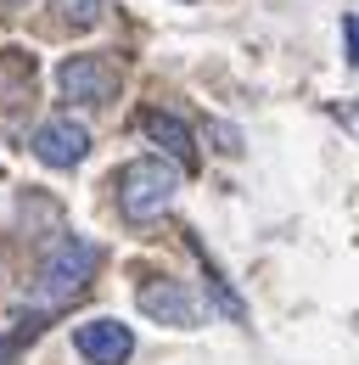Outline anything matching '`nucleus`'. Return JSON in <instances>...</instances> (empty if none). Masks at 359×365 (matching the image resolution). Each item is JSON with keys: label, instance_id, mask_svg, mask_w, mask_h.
<instances>
[{"label": "nucleus", "instance_id": "nucleus-1", "mask_svg": "<svg viewBox=\"0 0 359 365\" xmlns=\"http://www.w3.org/2000/svg\"><path fill=\"white\" fill-rule=\"evenodd\" d=\"M180 191V163L175 158H130L124 169H118V214L130 220V225H152V220H163L169 214V202H175Z\"/></svg>", "mask_w": 359, "mask_h": 365}, {"label": "nucleus", "instance_id": "nucleus-2", "mask_svg": "<svg viewBox=\"0 0 359 365\" xmlns=\"http://www.w3.org/2000/svg\"><path fill=\"white\" fill-rule=\"evenodd\" d=\"M95 264H101V247L90 242V236H56L51 247H45L40 259V304H68L73 292H85L90 275H95Z\"/></svg>", "mask_w": 359, "mask_h": 365}, {"label": "nucleus", "instance_id": "nucleus-3", "mask_svg": "<svg viewBox=\"0 0 359 365\" xmlns=\"http://www.w3.org/2000/svg\"><path fill=\"white\" fill-rule=\"evenodd\" d=\"M56 91L68 101H79V107H101V101L118 96V68L107 56H68L56 68Z\"/></svg>", "mask_w": 359, "mask_h": 365}, {"label": "nucleus", "instance_id": "nucleus-4", "mask_svg": "<svg viewBox=\"0 0 359 365\" xmlns=\"http://www.w3.org/2000/svg\"><path fill=\"white\" fill-rule=\"evenodd\" d=\"M34 158L51 163V169H73V163H85L90 158V130L79 118H68V113H56V118H45L40 130H34Z\"/></svg>", "mask_w": 359, "mask_h": 365}, {"label": "nucleus", "instance_id": "nucleus-5", "mask_svg": "<svg viewBox=\"0 0 359 365\" xmlns=\"http://www.w3.org/2000/svg\"><path fill=\"white\" fill-rule=\"evenodd\" d=\"M135 304H140V315H152L157 326H175V331H191V326H202V309H197V298H191L180 281H140Z\"/></svg>", "mask_w": 359, "mask_h": 365}, {"label": "nucleus", "instance_id": "nucleus-6", "mask_svg": "<svg viewBox=\"0 0 359 365\" xmlns=\"http://www.w3.org/2000/svg\"><path fill=\"white\" fill-rule=\"evenodd\" d=\"M73 349L85 354V365H124L135 354V331L124 320L95 315V320H85V326L73 331Z\"/></svg>", "mask_w": 359, "mask_h": 365}, {"label": "nucleus", "instance_id": "nucleus-7", "mask_svg": "<svg viewBox=\"0 0 359 365\" xmlns=\"http://www.w3.org/2000/svg\"><path fill=\"white\" fill-rule=\"evenodd\" d=\"M140 130H146V140H157V152H163V158H175L180 169H197V135L180 124L175 113H146V118H140Z\"/></svg>", "mask_w": 359, "mask_h": 365}, {"label": "nucleus", "instance_id": "nucleus-8", "mask_svg": "<svg viewBox=\"0 0 359 365\" xmlns=\"http://www.w3.org/2000/svg\"><path fill=\"white\" fill-rule=\"evenodd\" d=\"M191 247H197V259H202V275H208V292L219 298V309H224V315H230V320H236V326H241V320H247V304H241V298L230 292V281H224V275H219V264L208 259V247H202L197 236H191Z\"/></svg>", "mask_w": 359, "mask_h": 365}, {"label": "nucleus", "instance_id": "nucleus-9", "mask_svg": "<svg viewBox=\"0 0 359 365\" xmlns=\"http://www.w3.org/2000/svg\"><path fill=\"white\" fill-rule=\"evenodd\" d=\"M62 23L68 29H95L101 23V0H62Z\"/></svg>", "mask_w": 359, "mask_h": 365}, {"label": "nucleus", "instance_id": "nucleus-10", "mask_svg": "<svg viewBox=\"0 0 359 365\" xmlns=\"http://www.w3.org/2000/svg\"><path fill=\"white\" fill-rule=\"evenodd\" d=\"M208 135H214V146H219L224 158H236V152H241V130H236V124H219V118H214V124H208Z\"/></svg>", "mask_w": 359, "mask_h": 365}, {"label": "nucleus", "instance_id": "nucleus-11", "mask_svg": "<svg viewBox=\"0 0 359 365\" xmlns=\"http://www.w3.org/2000/svg\"><path fill=\"white\" fill-rule=\"evenodd\" d=\"M343 34H348V68H359V17H343Z\"/></svg>", "mask_w": 359, "mask_h": 365}, {"label": "nucleus", "instance_id": "nucleus-12", "mask_svg": "<svg viewBox=\"0 0 359 365\" xmlns=\"http://www.w3.org/2000/svg\"><path fill=\"white\" fill-rule=\"evenodd\" d=\"M17 360V337H0V365H11Z\"/></svg>", "mask_w": 359, "mask_h": 365}]
</instances>
